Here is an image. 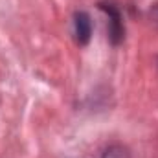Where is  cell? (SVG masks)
<instances>
[{
  "label": "cell",
  "mask_w": 158,
  "mask_h": 158,
  "mask_svg": "<svg viewBox=\"0 0 158 158\" xmlns=\"http://www.w3.org/2000/svg\"><path fill=\"white\" fill-rule=\"evenodd\" d=\"M74 33H76V40L77 44L85 46L90 35H92V22H90V17L85 13V11H77L76 17H74Z\"/></svg>",
  "instance_id": "6da1fadb"
},
{
  "label": "cell",
  "mask_w": 158,
  "mask_h": 158,
  "mask_svg": "<svg viewBox=\"0 0 158 158\" xmlns=\"http://www.w3.org/2000/svg\"><path fill=\"white\" fill-rule=\"evenodd\" d=\"M103 9H107V13L110 17V37H112V42L118 44L121 40V37H123V28H121V22H119V13L114 7H107V6H103Z\"/></svg>",
  "instance_id": "7a4b0ae2"
}]
</instances>
